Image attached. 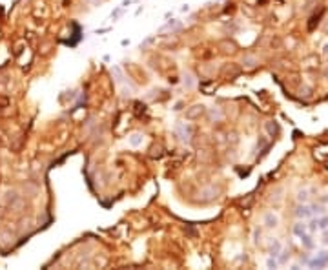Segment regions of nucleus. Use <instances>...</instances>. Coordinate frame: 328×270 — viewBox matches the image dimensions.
Here are the masks:
<instances>
[{"instance_id": "f257e3e1", "label": "nucleus", "mask_w": 328, "mask_h": 270, "mask_svg": "<svg viewBox=\"0 0 328 270\" xmlns=\"http://www.w3.org/2000/svg\"><path fill=\"white\" fill-rule=\"evenodd\" d=\"M308 265H310L312 268H323V266H326V265H328V252H326V250L319 252L314 259H310Z\"/></svg>"}, {"instance_id": "f03ea898", "label": "nucleus", "mask_w": 328, "mask_h": 270, "mask_svg": "<svg viewBox=\"0 0 328 270\" xmlns=\"http://www.w3.org/2000/svg\"><path fill=\"white\" fill-rule=\"evenodd\" d=\"M295 214H297V217L299 219H308L312 217V208H310V204H301V206H297V210H295Z\"/></svg>"}, {"instance_id": "7ed1b4c3", "label": "nucleus", "mask_w": 328, "mask_h": 270, "mask_svg": "<svg viewBox=\"0 0 328 270\" xmlns=\"http://www.w3.org/2000/svg\"><path fill=\"white\" fill-rule=\"evenodd\" d=\"M301 243H303V246L304 248H314V241H312V234H303L301 235Z\"/></svg>"}, {"instance_id": "20e7f679", "label": "nucleus", "mask_w": 328, "mask_h": 270, "mask_svg": "<svg viewBox=\"0 0 328 270\" xmlns=\"http://www.w3.org/2000/svg\"><path fill=\"white\" fill-rule=\"evenodd\" d=\"M264 221H266V226H268V228L277 226V217H275L273 214H266V215H264Z\"/></svg>"}, {"instance_id": "39448f33", "label": "nucleus", "mask_w": 328, "mask_h": 270, "mask_svg": "<svg viewBox=\"0 0 328 270\" xmlns=\"http://www.w3.org/2000/svg\"><path fill=\"white\" fill-rule=\"evenodd\" d=\"M306 232H308V228H306V224H304V223H297V224L293 226V234H295V235H299V237H301L303 234H306Z\"/></svg>"}, {"instance_id": "423d86ee", "label": "nucleus", "mask_w": 328, "mask_h": 270, "mask_svg": "<svg viewBox=\"0 0 328 270\" xmlns=\"http://www.w3.org/2000/svg\"><path fill=\"white\" fill-rule=\"evenodd\" d=\"M310 208H312L314 215H323L324 214V206H321V204H310Z\"/></svg>"}, {"instance_id": "0eeeda50", "label": "nucleus", "mask_w": 328, "mask_h": 270, "mask_svg": "<svg viewBox=\"0 0 328 270\" xmlns=\"http://www.w3.org/2000/svg\"><path fill=\"white\" fill-rule=\"evenodd\" d=\"M277 265H279V263L275 261V257H273V256L266 261V266H268V268H277Z\"/></svg>"}, {"instance_id": "6e6552de", "label": "nucleus", "mask_w": 328, "mask_h": 270, "mask_svg": "<svg viewBox=\"0 0 328 270\" xmlns=\"http://www.w3.org/2000/svg\"><path fill=\"white\" fill-rule=\"evenodd\" d=\"M306 197H308V195H306V192H299V195H297L299 201H306Z\"/></svg>"}, {"instance_id": "1a4fd4ad", "label": "nucleus", "mask_w": 328, "mask_h": 270, "mask_svg": "<svg viewBox=\"0 0 328 270\" xmlns=\"http://www.w3.org/2000/svg\"><path fill=\"white\" fill-rule=\"evenodd\" d=\"M141 135H133V139H131V144H139L141 143V139H139Z\"/></svg>"}]
</instances>
